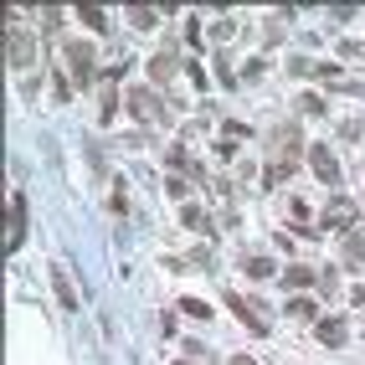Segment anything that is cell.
Here are the masks:
<instances>
[{
  "label": "cell",
  "instance_id": "2",
  "mask_svg": "<svg viewBox=\"0 0 365 365\" xmlns=\"http://www.w3.org/2000/svg\"><path fill=\"white\" fill-rule=\"evenodd\" d=\"M62 57H67V67H72V83H93V67H98V57H93V42H62Z\"/></svg>",
  "mask_w": 365,
  "mask_h": 365
},
{
  "label": "cell",
  "instance_id": "1",
  "mask_svg": "<svg viewBox=\"0 0 365 365\" xmlns=\"http://www.w3.org/2000/svg\"><path fill=\"white\" fill-rule=\"evenodd\" d=\"M227 309H232V314H237V319L247 324V334H257V340H263V334H273V330H268V314H263V304H257V298L227 293Z\"/></svg>",
  "mask_w": 365,
  "mask_h": 365
},
{
  "label": "cell",
  "instance_id": "20",
  "mask_svg": "<svg viewBox=\"0 0 365 365\" xmlns=\"http://www.w3.org/2000/svg\"><path fill=\"white\" fill-rule=\"evenodd\" d=\"M129 21H134V26H154V10H145V6H134V10H129Z\"/></svg>",
  "mask_w": 365,
  "mask_h": 365
},
{
  "label": "cell",
  "instance_id": "8",
  "mask_svg": "<svg viewBox=\"0 0 365 365\" xmlns=\"http://www.w3.org/2000/svg\"><path fill=\"white\" fill-rule=\"evenodd\" d=\"M36 57V47H31V36L26 31H10V67H26V62Z\"/></svg>",
  "mask_w": 365,
  "mask_h": 365
},
{
  "label": "cell",
  "instance_id": "5",
  "mask_svg": "<svg viewBox=\"0 0 365 365\" xmlns=\"http://www.w3.org/2000/svg\"><path fill=\"white\" fill-rule=\"evenodd\" d=\"M51 289H57V304L62 309H77L83 298H77V289H72V278H67V268L62 263H51Z\"/></svg>",
  "mask_w": 365,
  "mask_h": 365
},
{
  "label": "cell",
  "instance_id": "13",
  "mask_svg": "<svg viewBox=\"0 0 365 365\" xmlns=\"http://www.w3.org/2000/svg\"><path fill=\"white\" fill-rule=\"evenodd\" d=\"M77 21H83L88 31H103V26H108V16H103L98 6H77Z\"/></svg>",
  "mask_w": 365,
  "mask_h": 365
},
{
  "label": "cell",
  "instance_id": "23",
  "mask_svg": "<svg viewBox=\"0 0 365 365\" xmlns=\"http://www.w3.org/2000/svg\"><path fill=\"white\" fill-rule=\"evenodd\" d=\"M175 365H190V360H175Z\"/></svg>",
  "mask_w": 365,
  "mask_h": 365
},
{
  "label": "cell",
  "instance_id": "21",
  "mask_svg": "<svg viewBox=\"0 0 365 365\" xmlns=\"http://www.w3.org/2000/svg\"><path fill=\"white\" fill-rule=\"evenodd\" d=\"M160 334H165V340H170V334H180V330H175V314H170V309L160 314Z\"/></svg>",
  "mask_w": 365,
  "mask_h": 365
},
{
  "label": "cell",
  "instance_id": "14",
  "mask_svg": "<svg viewBox=\"0 0 365 365\" xmlns=\"http://www.w3.org/2000/svg\"><path fill=\"white\" fill-rule=\"evenodd\" d=\"M170 72H175V57H170V51H160V57L149 62V77H154V83H165Z\"/></svg>",
  "mask_w": 365,
  "mask_h": 365
},
{
  "label": "cell",
  "instance_id": "15",
  "mask_svg": "<svg viewBox=\"0 0 365 365\" xmlns=\"http://www.w3.org/2000/svg\"><path fill=\"white\" fill-rule=\"evenodd\" d=\"M247 278H273V257H242Z\"/></svg>",
  "mask_w": 365,
  "mask_h": 365
},
{
  "label": "cell",
  "instance_id": "9",
  "mask_svg": "<svg viewBox=\"0 0 365 365\" xmlns=\"http://www.w3.org/2000/svg\"><path fill=\"white\" fill-rule=\"evenodd\" d=\"M165 165H170V170H180V175H201V165H190L186 145H170V149H165Z\"/></svg>",
  "mask_w": 365,
  "mask_h": 365
},
{
  "label": "cell",
  "instance_id": "18",
  "mask_svg": "<svg viewBox=\"0 0 365 365\" xmlns=\"http://www.w3.org/2000/svg\"><path fill=\"white\" fill-rule=\"evenodd\" d=\"M289 314H293V319H319V314H314V298H293Z\"/></svg>",
  "mask_w": 365,
  "mask_h": 365
},
{
  "label": "cell",
  "instance_id": "19",
  "mask_svg": "<svg viewBox=\"0 0 365 365\" xmlns=\"http://www.w3.org/2000/svg\"><path fill=\"white\" fill-rule=\"evenodd\" d=\"M298 108H304V113H314V119H319V113H324V98H314V93H304V98H298Z\"/></svg>",
  "mask_w": 365,
  "mask_h": 365
},
{
  "label": "cell",
  "instance_id": "22",
  "mask_svg": "<svg viewBox=\"0 0 365 365\" xmlns=\"http://www.w3.org/2000/svg\"><path fill=\"white\" fill-rule=\"evenodd\" d=\"M232 365H257V360H247V355H232Z\"/></svg>",
  "mask_w": 365,
  "mask_h": 365
},
{
  "label": "cell",
  "instance_id": "12",
  "mask_svg": "<svg viewBox=\"0 0 365 365\" xmlns=\"http://www.w3.org/2000/svg\"><path fill=\"white\" fill-rule=\"evenodd\" d=\"M283 283L289 289H309V283H319V273L314 268H283Z\"/></svg>",
  "mask_w": 365,
  "mask_h": 365
},
{
  "label": "cell",
  "instance_id": "16",
  "mask_svg": "<svg viewBox=\"0 0 365 365\" xmlns=\"http://www.w3.org/2000/svg\"><path fill=\"white\" fill-rule=\"evenodd\" d=\"M113 83H119V77H108V83H103V124H108L113 108H119V88H113Z\"/></svg>",
  "mask_w": 365,
  "mask_h": 365
},
{
  "label": "cell",
  "instance_id": "3",
  "mask_svg": "<svg viewBox=\"0 0 365 365\" xmlns=\"http://www.w3.org/2000/svg\"><path fill=\"white\" fill-rule=\"evenodd\" d=\"M129 108H134L145 124H170V108H165V103L154 98L149 88H129Z\"/></svg>",
  "mask_w": 365,
  "mask_h": 365
},
{
  "label": "cell",
  "instance_id": "6",
  "mask_svg": "<svg viewBox=\"0 0 365 365\" xmlns=\"http://www.w3.org/2000/svg\"><path fill=\"white\" fill-rule=\"evenodd\" d=\"M350 221H355V206H350L345 195H334V201H330V211H324V227H334V232H340V227H350Z\"/></svg>",
  "mask_w": 365,
  "mask_h": 365
},
{
  "label": "cell",
  "instance_id": "17",
  "mask_svg": "<svg viewBox=\"0 0 365 365\" xmlns=\"http://www.w3.org/2000/svg\"><path fill=\"white\" fill-rule=\"evenodd\" d=\"M180 221H186L190 232H211V221L201 216V206H186V211H180Z\"/></svg>",
  "mask_w": 365,
  "mask_h": 365
},
{
  "label": "cell",
  "instance_id": "7",
  "mask_svg": "<svg viewBox=\"0 0 365 365\" xmlns=\"http://www.w3.org/2000/svg\"><path fill=\"white\" fill-rule=\"evenodd\" d=\"M26 242V195H10V247Z\"/></svg>",
  "mask_w": 365,
  "mask_h": 365
},
{
  "label": "cell",
  "instance_id": "10",
  "mask_svg": "<svg viewBox=\"0 0 365 365\" xmlns=\"http://www.w3.org/2000/svg\"><path fill=\"white\" fill-rule=\"evenodd\" d=\"M314 334H319L324 345H345V319H319Z\"/></svg>",
  "mask_w": 365,
  "mask_h": 365
},
{
  "label": "cell",
  "instance_id": "4",
  "mask_svg": "<svg viewBox=\"0 0 365 365\" xmlns=\"http://www.w3.org/2000/svg\"><path fill=\"white\" fill-rule=\"evenodd\" d=\"M309 170H314L324 186H340V160H334L330 145H309Z\"/></svg>",
  "mask_w": 365,
  "mask_h": 365
},
{
  "label": "cell",
  "instance_id": "11",
  "mask_svg": "<svg viewBox=\"0 0 365 365\" xmlns=\"http://www.w3.org/2000/svg\"><path fill=\"white\" fill-rule=\"evenodd\" d=\"M180 314H186V319H201V324H211V304H206V298H180Z\"/></svg>",
  "mask_w": 365,
  "mask_h": 365
}]
</instances>
